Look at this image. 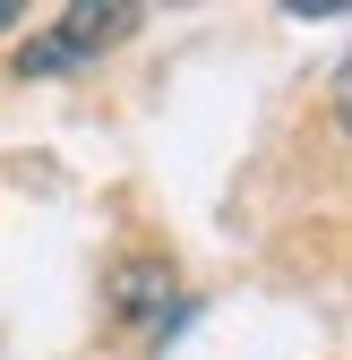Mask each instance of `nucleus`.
Wrapping results in <instances>:
<instances>
[{"label": "nucleus", "instance_id": "nucleus-1", "mask_svg": "<svg viewBox=\"0 0 352 360\" xmlns=\"http://www.w3.org/2000/svg\"><path fill=\"white\" fill-rule=\"evenodd\" d=\"M163 309H172V266H155V257L112 266V318L120 326H155Z\"/></svg>", "mask_w": 352, "mask_h": 360}, {"label": "nucleus", "instance_id": "nucleus-2", "mask_svg": "<svg viewBox=\"0 0 352 360\" xmlns=\"http://www.w3.org/2000/svg\"><path fill=\"white\" fill-rule=\"evenodd\" d=\"M129 26H138V9H129V0H112V9L77 0V9H61V34H52V52H61V60H86V52H103V43H120Z\"/></svg>", "mask_w": 352, "mask_h": 360}, {"label": "nucleus", "instance_id": "nucleus-3", "mask_svg": "<svg viewBox=\"0 0 352 360\" xmlns=\"http://www.w3.org/2000/svg\"><path fill=\"white\" fill-rule=\"evenodd\" d=\"M0 26H18V9H9V0H0Z\"/></svg>", "mask_w": 352, "mask_h": 360}]
</instances>
